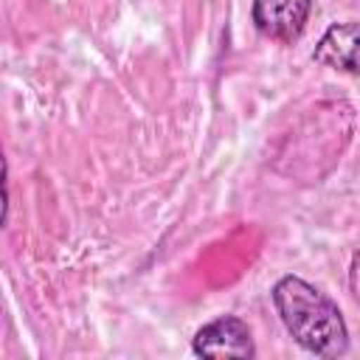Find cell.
<instances>
[{
	"instance_id": "cell-1",
	"label": "cell",
	"mask_w": 360,
	"mask_h": 360,
	"mask_svg": "<svg viewBox=\"0 0 360 360\" xmlns=\"http://www.w3.org/2000/svg\"><path fill=\"white\" fill-rule=\"evenodd\" d=\"M273 307L287 335L315 357H343L349 352V326L338 301L301 276H281L270 290Z\"/></svg>"
},
{
	"instance_id": "cell-2",
	"label": "cell",
	"mask_w": 360,
	"mask_h": 360,
	"mask_svg": "<svg viewBox=\"0 0 360 360\" xmlns=\"http://www.w3.org/2000/svg\"><path fill=\"white\" fill-rule=\"evenodd\" d=\"M191 352L197 357H233L248 360L256 357V343L250 326L236 315H219L200 326L191 338Z\"/></svg>"
},
{
	"instance_id": "cell-3",
	"label": "cell",
	"mask_w": 360,
	"mask_h": 360,
	"mask_svg": "<svg viewBox=\"0 0 360 360\" xmlns=\"http://www.w3.org/2000/svg\"><path fill=\"white\" fill-rule=\"evenodd\" d=\"M312 0H253L250 20L273 42H295L309 22Z\"/></svg>"
},
{
	"instance_id": "cell-4",
	"label": "cell",
	"mask_w": 360,
	"mask_h": 360,
	"mask_svg": "<svg viewBox=\"0 0 360 360\" xmlns=\"http://www.w3.org/2000/svg\"><path fill=\"white\" fill-rule=\"evenodd\" d=\"M312 62L338 73L360 76V22H332L318 39Z\"/></svg>"
},
{
	"instance_id": "cell-5",
	"label": "cell",
	"mask_w": 360,
	"mask_h": 360,
	"mask_svg": "<svg viewBox=\"0 0 360 360\" xmlns=\"http://www.w3.org/2000/svg\"><path fill=\"white\" fill-rule=\"evenodd\" d=\"M349 290H352V295L360 298V250H354L352 264H349Z\"/></svg>"
}]
</instances>
